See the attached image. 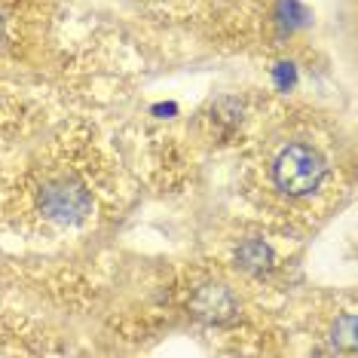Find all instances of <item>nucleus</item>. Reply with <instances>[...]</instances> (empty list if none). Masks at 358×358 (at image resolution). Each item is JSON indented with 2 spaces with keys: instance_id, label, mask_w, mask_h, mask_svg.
<instances>
[{
  "instance_id": "20e7f679",
  "label": "nucleus",
  "mask_w": 358,
  "mask_h": 358,
  "mask_svg": "<svg viewBox=\"0 0 358 358\" xmlns=\"http://www.w3.org/2000/svg\"><path fill=\"white\" fill-rule=\"evenodd\" d=\"M236 257H239V264L245 266V270L251 273H264L266 266H270V248L264 245V242H245V245H239V251H236Z\"/></svg>"
},
{
  "instance_id": "f257e3e1",
  "label": "nucleus",
  "mask_w": 358,
  "mask_h": 358,
  "mask_svg": "<svg viewBox=\"0 0 358 358\" xmlns=\"http://www.w3.org/2000/svg\"><path fill=\"white\" fill-rule=\"evenodd\" d=\"M273 178L279 184V190H285L288 196H306L324 178V162L313 148L306 144H291L279 153L273 166Z\"/></svg>"
},
{
  "instance_id": "f03ea898",
  "label": "nucleus",
  "mask_w": 358,
  "mask_h": 358,
  "mask_svg": "<svg viewBox=\"0 0 358 358\" xmlns=\"http://www.w3.org/2000/svg\"><path fill=\"white\" fill-rule=\"evenodd\" d=\"M40 208L50 221H59V224H71V221H80L83 215H89L92 208V196L89 190L74 178H55L43 187L40 193Z\"/></svg>"
},
{
  "instance_id": "7ed1b4c3",
  "label": "nucleus",
  "mask_w": 358,
  "mask_h": 358,
  "mask_svg": "<svg viewBox=\"0 0 358 358\" xmlns=\"http://www.w3.org/2000/svg\"><path fill=\"white\" fill-rule=\"evenodd\" d=\"M193 309H196L202 319L224 324V322H230L236 315V300H233V294L227 288H221V285H211V288H202L196 294V300H193Z\"/></svg>"
},
{
  "instance_id": "39448f33",
  "label": "nucleus",
  "mask_w": 358,
  "mask_h": 358,
  "mask_svg": "<svg viewBox=\"0 0 358 358\" xmlns=\"http://www.w3.org/2000/svg\"><path fill=\"white\" fill-rule=\"evenodd\" d=\"M334 346L343 349V352H355V313L340 315L337 324H334Z\"/></svg>"
}]
</instances>
